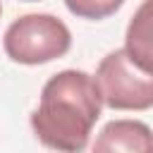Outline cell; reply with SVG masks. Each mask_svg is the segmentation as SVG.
<instances>
[{
	"instance_id": "4",
	"label": "cell",
	"mask_w": 153,
	"mask_h": 153,
	"mask_svg": "<svg viewBox=\"0 0 153 153\" xmlns=\"http://www.w3.org/2000/svg\"><path fill=\"white\" fill-rule=\"evenodd\" d=\"M91 153H153V131L139 120H112L98 131Z\"/></svg>"
},
{
	"instance_id": "5",
	"label": "cell",
	"mask_w": 153,
	"mask_h": 153,
	"mask_svg": "<svg viewBox=\"0 0 153 153\" xmlns=\"http://www.w3.org/2000/svg\"><path fill=\"white\" fill-rule=\"evenodd\" d=\"M124 50L136 67L153 74V0H143L129 19Z\"/></svg>"
},
{
	"instance_id": "7",
	"label": "cell",
	"mask_w": 153,
	"mask_h": 153,
	"mask_svg": "<svg viewBox=\"0 0 153 153\" xmlns=\"http://www.w3.org/2000/svg\"><path fill=\"white\" fill-rule=\"evenodd\" d=\"M0 14H2V2H0Z\"/></svg>"
},
{
	"instance_id": "2",
	"label": "cell",
	"mask_w": 153,
	"mask_h": 153,
	"mask_svg": "<svg viewBox=\"0 0 153 153\" xmlns=\"http://www.w3.org/2000/svg\"><path fill=\"white\" fill-rule=\"evenodd\" d=\"M2 45L7 57L19 65H43L69 50L72 33L53 14H24L7 26Z\"/></svg>"
},
{
	"instance_id": "1",
	"label": "cell",
	"mask_w": 153,
	"mask_h": 153,
	"mask_svg": "<svg viewBox=\"0 0 153 153\" xmlns=\"http://www.w3.org/2000/svg\"><path fill=\"white\" fill-rule=\"evenodd\" d=\"M100 108L103 100L93 76L81 69H65L45 81L38 108L31 112V129L50 151L81 153Z\"/></svg>"
},
{
	"instance_id": "6",
	"label": "cell",
	"mask_w": 153,
	"mask_h": 153,
	"mask_svg": "<svg viewBox=\"0 0 153 153\" xmlns=\"http://www.w3.org/2000/svg\"><path fill=\"white\" fill-rule=\"evenodd\" d=\"M67 10L74 17L81 19H105L110 14H115L124 0H65Z\"/></svg>"
},
{
	"instance_id": "8",
	"label": "cell",
	"mask_w": 153,
	"mask_h": 153,
	"mask_svg": "<svg viewBox=\"0 0 153 153\" xmlns=\"http://www.w3.org/2000/svg\"><path fill=\"white\" fill-rule=\"evenodd\" d=\"M26 2H36V0H26Z\"/></svg>"
},
{
	"instance_id": "3",
	"label": "cell",
	"mask_w": 153,
	"mask_h": 153,
	"mask_svg": "<svg viewBox=\"0 0 153 153\" xmlns=\"http://www.w3.org/2000/svg\"><path fill=\"white\" fill-rule=\"evenodd\" d=\"M103 105L112 110H148L153 108V74L136 67L127 50L108 53L93 76Z\"/></svg>"
}]
</instances>
